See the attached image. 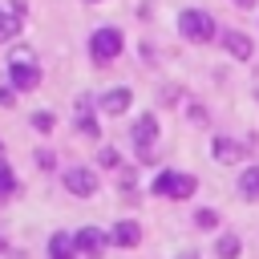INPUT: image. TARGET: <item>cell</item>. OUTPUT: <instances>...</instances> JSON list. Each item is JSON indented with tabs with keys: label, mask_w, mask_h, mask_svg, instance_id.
Instances as JSON below:
<instances>
[{
	"label": "cell",
	"mask_w": 259,
	"mask_h": 259,
	"mask_svg": "<svg viewBox=\"0 0 259 259\" xmlns=\"http://www.w3.org/2000/svg\"><path fill=\"white\" fill-rule=\"evenodd\" d=\"M20 32V16L16 12H0V40H12Z\"/></svg>",
	"instance_id": "15"
},
{
	"label": "cell",
	"mask_w": 259,
	"mask_h": 259,
	"mask_svg": "<svg viewBox=\"0 0 259 259\" xmlns=\"http://www.w3.org/2000/svg\"><path fill=\"white\" fill-rule=\"evenodd\" d=\"M0 150H4V146H0Z\"/></svg>",
	"instance_id": "23"
},
{
	"label": "cell",
	"mask_w": 259,
	"mask_h": 259,
	"mask_svg": "<svg viewBox=\"0 0 259 259\" xmlns=\"http://www.w3.org/2000/svg\"><path fill=\"white\" fill-rule=\"evenodd\" d=\"M194 178L190 174H170V170H162L158 178H154V194H166V198H190L194 194Z\"/></svg>",
	"instance_id": "3"
},
{
	"label": "cell",
	"mask_w": 259,
	"mask_h": 259,
	"mask_svg": "<svg viewBox=\"0 0 259 259\" xmlns=\"http://www.w3.org/2000/svg\"><path fill=\"white\" fill-rule=\"evenodd\" d=\"M4 190H12V170H8V162H0V194Z\"/></svg>",
	"instance_id": "19"
},
{
	"label": "cell",
	"mask_w": 259,
	"mask_h": 259,
	"mask_svg": "<svg viewBox=\"0 0 259 259\" xmlns=\"http://www.w3.org/2000/svg\"><path fill=\"white\" fill-rule=\"evenodd\" d=\"M235 4H239V8H251V4H255V0H235Z\"/></svg>",
	"instance_id": "22"
},
{
	"label": "cell",
	"mask_w": 259,
	"mask_h": 259,
	"mask_svg": "<svg viewBox=\"0 0 259 259\" xmlns=\"http://www.w3.org/2000/svg\"><path fill=\"white\" fill-rule=\"evenodd\" d=\"M77 247H81L89 259H97V255H101V247H105V235H101L97 227H81V231H77Z\"/></svg>",
	"instance_id": "7"
},
{
	"label": "cell",
	"mask_w": 259,
	"mask_h": 259,
	"mask_svg": "<svg viewBox=\"0 0 259 259\" xmlns=\"http://www.w3.org/2000/svg\"><path fill=\"white\" fill-rule=\"evenodd\" d=\"M8 73H12V85H16V89H36V85H40V69H36L32 49H12Z\"/></svg>",
	"instance_id": "1"
},
{
	"label": "cell",
	"mask_w": 259,
	"mask_h": 259,
	"mask_svg": "<svg viewBox=\"0 0 259 259\" xmlns=\"http://www.w3.org/2000/svg\"><path fill=\"white\" fill-rule=\"evenodd\" d=\"M32 130L36 134H49L53 130V113H32Z\"/></svg>",
	"instance_id": "16"
},
{
	"label": "cell",
	"mask_w": 259,
	"mask_h": 259,
	"mask_svg": "<svg viewBox=\"0 0 259 259\" xmlns=\"http://www.w3.org/2000/svg\"><path fill=\"white\" fill-rule=\"evenodd\" d=\"M223 45H227V53H231V57H239V61H247V57H251V36H247V32H227V36H223Z\"/></svg>",
	"instance_id": "9"
},
{
	"label": "cell",
	"mask_w": 259,
	"mask_h": 259,
	"mask_svg": "<svg viewBox=\"0 0 259 259\" xmlns=\"http://www.w3.org/2000/svg\"><path fill=\"white\" fill-rule=\"evenodd\" d=\"M89 53H93V61H113L121 53V32L117 28H97L89 36Z\"/></svg>",
	"instance_id": "4"
},
{
	"label": "cell",
	"mask_w": 259,
	"mask_h": 259,
	"mask_svg": "<svg viewBox=\"0 0 259 259\" xmlns=\"http://www.w3.org/2000/svg\"><path fill=\"white\" fill-rule=\"evenodd\" d=\"M239 154H243V150H239L231 138H214V158H219L223 166H227V162H239Z\"/></svg>",
	"instance_id": "13"
},
{
	"label": "cell",
	"mask_w": 259,
	"mask_h": 259,
	"mask_svg": "<svg viewBox=\"0 0 259 259\" xmlns=\"http://www.w3.org/2000/svg\"><path fill=\"white\" fill-rule=\"evenodd\" d=\"M109 239H113L117 247H134V243L142 239V227H138V223H117V227L109 231Z\"/></svg>",
	"instance_id": "10"
},
{
	"label": "cell",
	"mask_w": 259,
	"mask_h": 259,
	"mask_svg": "<svg viewBox=\"0 0 259 259\" xmlns=\"http://www.w3.org/2000/svg\"><path fill=\"white\" fill-rule=\"evenodd\" d=\"M239 190H243V198H259V166H247L243 170V178H239Z\"/></svg>",
	"instance_id": "12"
},
{
	"label": "cell",
	"mask_w": 259,
	"mask_h": 259,
	"mask_svg": "<svg viewBox=\"0 0 259 259\" xmlns=\"http://www.w3.org/2000/svg\"><path fill=\"white\" fill-rule=\"evenodd\" d=\"M178 32L186 36V40H210L214 36V20L206 16V12H198V8H186L182 16H178Z\"/></svg>",
	"instance_id": "2"
},
{
	"label": "cell",
	"mask_w": 259,
	"mask_h": 259,
	"mask_svg": "<svg viewBox=\"0 0 259 259\" xmlns=\"http://www.w3.org/2000/svg\"><path fill=\"white\" fill-rule=\"evenodd\" d=\"M154 138H158V121H154V113H142V117L134 121V146H138V154H142V158H150Z\"/></svg>",
	"instance_id": "6"
},
{
	"label": "cell",
	"mask_w": 259,
	"mask_h": 259,
	"mask_svg": "<svg viewBox=\"0 0 259 259\" xmlns=\"http://www.w3.org/2000/svg\"><path fill=\"white\" fill-rule=\"evenodd\" d=\"M101 109H105L109 117H121V113L130 109V89H109V93L101 97Z\"/></svg>",
	"instance_id": "8"
},
{
	"label": "cell",
	"mask_w": 259,
	"mask_h": 259,
	"mask_svg": "<svg viewBox=\"0 0 259 259\" xmlns=\"http://www.w3.org/2000/svg\"><path fill=\"white\" fill-rule=\"evenodd\" d=\"M73 247H77V239H69L65 231H57V235L49 239V251H53V259H69V255H73Z\"/></svg>",
	"instance_id": "11"
},
{
	"label": "cell",
	"mask_w": 259,
	"mask_h": 259,
	"mask_svg": "<svg viewBox=\"0 0 259 259\" xmlns=\"http://www.w3.org/2000/svg\"><path fill=\"white\" fill-rule=\"evenodd\" d=\"M12 101H16V97H12V89L4 85V89H0V105H12Z\"/></svg>",
	"instance_id": "20"
},
{
	"label": "cell",
	"mask_w": 259,
	"mask_h": 259,
	"mask_svg": "<svg viewBox=\"0 0 259 259\" xmlns=\"http://www.w3.org/2000/svg\"><path fill=\"white\" fill-rule=\"evenodd\" d=\"M12 12H16V16H24V12H28V0H12Z\"/></svg>",
	"instance_id": "21"
},
{
	"label": "cell",
	"mask_w": 259,
	"mask_h": 259,
	"mask_svg": "<svg viewBox=\"0 0 259 259\" xmlns=\"http://www.w3.org/2000/svg\"><path fill=\"white\" fill-rule=\"evenodd\" d=\"M97 162H101V166H117L121 158H117V150H109V146H105V150L97 154Z\"/></svg>",
	"instance_id": "18"
},
{
	"label": "cell",
	"mask_w": 259,
	"mask_h": 259,
	"mask_svg": "<svg viewBox=\"0 0 259 259\" xmlns=\"http://www.w3.org/2000/svg\"><path fill=\"white\" fill-rule=\"evenodd\" d=\"M65 190L77 198H89V194H97V174L85 166H73V170H65Z\"/></svg>",
	"instance_id": "5"
},
{
	"label": "cell",
	"mask_w": 259,
	"mask_h": 259,
	"mask_svg": "<svg viewBox=\"0 0 259 259\" xmlns=\"http://www.w3.org/2000/svg\"><path fill=\"white\" fill-rule=\"evenodd\" d=\"M214 251H219V259H235L239 255V235H219V243H214Z\"/></svg>",
	"instance_id": "14"
},
{
	"label": "cell",
	"mask_w": 259,
	"mask_h": 259,
	"mask_svg": "<svg viewBox=\"0 0 259 259\" xmlns=\"http://www.w3.org/2000/svg\"><path fill=\"white\" fill-rule=\"evenodd\" d=\"M194 223H198L202 231H210V227L219 223V214H214V210H198V214H194Z\"/></svg>",
	"instance_id": "17"
}]
</instances>
